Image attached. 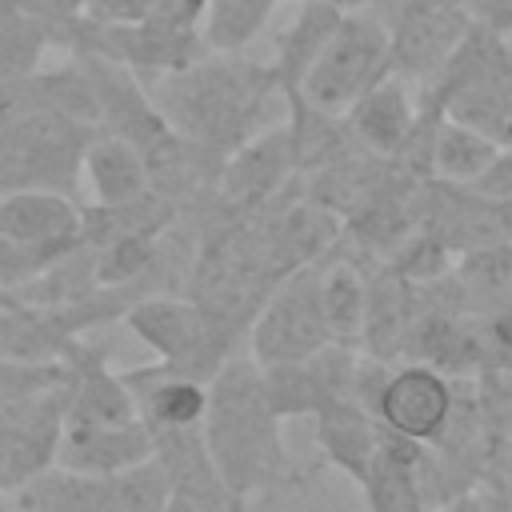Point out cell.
<instances>
[{
    "label": "cell",
    "instance_id": "cell-18",
    "mask_svg": "<svg viewBox=\"0 0 512 512\" xmlns=\"http://www.w3.org/2000/svg\"><path fill=\"white\" fill-rule=\"evenodd\" d=\"M344 8L328 4V0H300L292 24L276 36V60H272V76L280 96H292L300 88V80L308 76V68L316 64L320 48L328 44V36L336 32Z\"/></svg>",
    "mask_w": 512,
    "mask_h": 512
},
{
    "label": "cell",
    "instance_id": "cell-10",
    "mask_svg": "<svg viewBox=\"0 0 512 512\" xmlns=\"http://www.w3.org/2000/svg\"><path fill=\"white\" fill-rule=\"evenodd\" d=\"M152 452H156V440L144 420H120V424L64 420L56 464L68 472H84V476H116V472H128L152 460Z\"/></svg>",
    "mask_w": 512,
    "mask_h": 512
},
{
    "label": "cell",
    "instance_id": "cell-27",
    "mask_svg": "<svg viewBox=\"0 0 512 512\" xmlns=\"http://www.w3.org/2000/svg\"><path fill=\"white\" fill-rule=\"evenodd\" d=\"M508 44H512V40H508Z\"/></svg>",
    "mask_w": 512,
    "mask_h": 512
},
{
    "label": "cell",
    "instance_id": "cell-22",
    "mask_svg": "<svg viewBox=\"0 0 512 512\" xmlns=\"http://www.w3.org/2000/svg\"><path fill=\"white\" fill-rule=\"evenodd\" d=\"M452 276H456V284L464 292V308L472 316L512 308V240H496V244L460 252V264L452 268Z\"/></svg>",
    "mask_w": 512,
    "mask_h": 512
},
{
    "label": "cell",
    "instance_id": "cell-25",
    "mask_svg": "<svg viewBox=\"0 0 512 512\" xmlns=\"http://www.w3.org/2000/svg\"><path fill=\"white\" fill-rule=\"evenodd\" d=\"M156 8V0H88L84 16L100 20V24H136Z\"/></svg>",
    "mask_w": 512,
    "mask_h": 512
},
{
    "label": "cell",
    "instance_id": "cell-14",
    "mask_svg": "<svg viewBox=\"0 0 512 512\" xmlns=\"http://www.w3.org/2000/svg\"><path fill=\"white\" fill-rule=\"evenodd\" d=\"M124 384L136 400V416L148 424L152 436L160 432H184V428H200L204 412H208V384L168 372L156 360L144 368L124 372Z\"/></svg>",
    "mask_w": 512,
    "mask_h": 512
},
{
    "label": "cell",
    "instance_id": "cell-17",
    "mask_svg": "<svg viewBox=\"0 0 512 512\" xmlns=\"http://www.w3.org/2000/svg\"><path fill=\"white\" fill-rule=\"evenodd\" d=\"M312 420H316V448H320V456L360 484V476L368 472V464L376 456V444H380L376 416L360 400L344 396V400H328Z\"/></svg>",
    "mask_w": 512,
    "mask_h": 512
},
{
    "label": "cell",
    "instance_id": "cell-20",
    "mask_svg": "<svg viewBox=\"0 0 512 512\" xmlns=\"http://www.w3.org/2000/svg\"><path fill=\"white\" fill-rule=\"evenodd\" d=\"M500 156V144L484 132L436 112L428 128V180L440 184H472L492 160Z\"/></svg>",
    "mask_w": 512,
    "mask_h": 512
},
{
    "label": "cell",
    "instance_id": "cell-26",
    "mask_svg": "<svg viewBox=\"0 0 512 512\" xmlns=\"http://www.w3.org/2000/svg\"><path fill=\"white\" fill-rule=\"evenodd\" d=\"M428 512H512V504L500 492L492 496V488L476 484V488H468V492H460V496H452V500H444Z\"/></svg>",
    "mask_w": 512,
    "mask_h": 512
},
{
    "label": "cell",
    "instance_id": "cell-9",
    "mask_svg": "<svg viewBox=\"0 0 512 512\" xmlns=\"http://www.w3.org/2000/svg\"><path fill=\"white\" fill-rule=\"evenodd\" d=\"M0 236L52 264L84 244V208L68 192H4Z\"/></svg>",
    "mask_w": 512,
    "mask_h": 512
},
{
    "label": "cell",
    "instance_id": "cell-7",
    "mask_svg": "<svg viewBox=\"0 0 512 512\" xmlns=\"http://www.w3.org/2000/svg\"><path fill=\"white\" fill-rule=\"evenodd\" d=\"M452 404H456V380L428 368V364H416V360H404V364H392L376 400H372V416L380 428L396 432V436H408L416 444H432L448 416H452Z\"/></svg>",
    "mask_w": 512,
    "mask_h": 512
},
{
    "label": "cell",
    "instance_id": "cell-23",
    "mask_svg": "<svg viewBox=\"0 0 512 512\" xmlns=\"http://www.w3.org/2000/svg\"><path fill=\"white\" fill-rule=\"evenodd\" d=\"M64 384V364H32V360H8L0 356V408L4 404H16V400H28V396H40L48 388H60Z\"/></svg>",
    "mask_w": 512,
    "mask_h": 512
},
{
    "label": "cell",
    "instance_id": "cell-16",
    "mask_svg": "<svg viewBox=\"0 0 512 512\" xmlns=\"http://www.w3.org/2000/svg\"><path fill=\"white\" fill-rule=\"evenodd\" d=\"M420 452H424V444L380 428L376 456H372L368 472L360 476V492H364L368 512H428L420 472H416Z\"/></svg>",
    "mask_w": 512,
    "mask_h": 512
},
{
    "label": "cell",
    "instance_id": "cell-13",
    "mask_svg": "<svg viewBox=\"0 0 512 512\" xmlns=\"http://www.w3.org/2000/svg\"><path fill=\"white\" fill-rule=\"evenodd\" d=\"M416 120H420V104L412 100L408 80L396 72L384 76L376 88H368L344 112V128H348L352 144L380 160H396L404 152V144L416 132Z\"/></svg>",
    "mask_w": 512,
    "mask_h": 512
},
{
    "label": "cell",
    "instance_id": "cell-2",
    "mask_svg": "<svg viewBox=\"0 0 512 512\" xmlns=\"http://www.w3.org/2000/svg\"><path fill=\"white\" fill-rule=\"evenodd\" d=\"M280 92L272 64L240 60L236 52L200 56L156 84H148V96L164 124L220 156H232L240 144L256 136V124L264 120L268 96Z\"/></svg>",
    "mask_w": 512,
    "mask_h": 512
},
{
    "label": "cell",
    "instance_id": "cell-24",
    "mask_svg": "<svg viewBox=\"0 0 512 512\" xmlns=\"http://www.w3.org/2000/svg\"><path fill=\"white\" fill-rule=\"evenodd\" d=\"M4 4H12V8L36 16V20H44V24L56 28V36L64 40V32L84 16V4H88V0H4Z\"/></svg>",
    "mask_w": 512,
    "mask_h": 512
},
{
    "label": "cell",
    "instance_id": "cell-8",
    "mask_svg": "<svg viewBox=\"0 0 512 512\" xmlns=\"http://www.w3.org/2000/svg\"><path fill=\"white\" fill-rule=\"evenodd\" d=\"M60 428H64V384L0 408V492L12 496L36 472L56 464Z\"/></svg>",
    "mask_w": 512,
    "mask_h": 512
},
{
    "label": "cell",
    "instance_id": "cell-3",
    "mask_svg": "<svg viewBox=\"0 0 512 512\" xmlns=\"http://www.w3.org/2000/svg\"><path fill=\"white\" fill-rule=\"evenodd\" d=\"M96 136L92 124L48 108L24 92L0 104V196L68 192L80 184V156Z\"/></svg>",
    "mask_w": 512,
    "mask_h": 512
},
{
    "label": "cell",
    "instance_id": "cell-11",
    "mask_svg": "<svg viewBox=\"0 0 512 512\" xmlns=\"http://www.w3.org/2000/svg\"><path fill=\"white\" fill-rule=\"evenodd\" d=\"M472 28L468 8H408L388 24L392 72L404 80H432Z\"/></svg>",
    "mask_w": 512,
    "mask_h": 512
},
{
    "label": "cell",
    "instance_id": "cell-4",
    "mask_svg": "<svg viewBox=\"0 0 512 512\" xmlns=\"http://www.w3.org/2000/svg\"><path fill=\"white\" fill-rule=\"evenodd\" d=\"M120 320L156 356L160 368L204 380V384L236 356L232 344L240 332L208 316L192 296H176V292L136 296Z\"/></svg>",
    "mask_w": 512,
    "mask_h": 512
},
{
    "label": "cell",
    "instance_id": "cell-15",
    "mask_svg": "<svg viewBox=\"0 0 512 512\" xmlns=\"http://www.w3.org/2000/svg\"><path fill=\"white\" fill-rule=\"evenodd\" d=\"M80 180L88 184V204L92 208H120L152 192L144 152L116 132H100L88 140L80 156Z\"/></svg>",
    "mask_w": 512,
    "mask_h": 512
},
{
    "label": "cell",
    "instance_id": "cell-5",
    "mask_svg": "<svg viewBox=\"0 0 512 512\" xmlns=\"http://www.w3.org/2000/svg\"><path fill=\"white\" fill-rule=\"evenodd\" d=\"M392 76V32L376 12H344L316 64L300 80L292 96L312 104L316 112L344 116L368 88Z\"/></svg>",
    "mask_w": 512,
    "mask_h": 512
},
{
    "label": "cell",
    "instance_id": "cell-6",
    "mask_svg": "<svg viewBox=\"0 0 512 512\" xmlns=\"http://www.w3.org/2000/svg\"><path fill=\"white\" fill-rule=\"evenodd\" d=\"M328 324L320 308V260L288 272L276 280V288L264 296L248 324V356L260 368L308 360L320 348H328Z\"/></svg>",
    "mask_w": 512,
    "mask_h": 512
},
{
    "label": "cell",
    "instance_id": "cell-1",
    "mask_svg": "<svg viewBox=\"0 0 512 512\" xmlns=\"http://www.w3.org/2000/svg\"><path fill=\"white\" fill-rule=\"evenodd\" d=\"M280 424L284 420L272 412L264 392V372L252 356H232L208 380V412H204L200 436L216 472L236 496L260 500L300 484V472L292 468Z\"/></svg>",
    "mask_w": 512,
    "mask_h": 512
},
{
    "label": "cell",
    "instance_id": "cell-19",
    "mask_svg": "<svg viewBox=\"0 0 512 512\" xmlns=\"http://www.w3.org/2000/svg\"><path fill=\"white\" fill-rule=\"evenodd\" d=\"M368 288H372V276L364 272L360 260L352 256L320 260V308H324L332 344L360 348L364 320H368Z\"/></svg>",
    "mask_w": 512,
    "mask_h": 512
},
{
    "label": "cell",
    "instance_id": "cell-21",
    "mask_svg": "<svg viewBox=\"0 0 512 512\" xmlns=\"http://www.w3.org/2000/svg\"><path fill=\"white\" fill-rule=\"evenodd\" d=\"M52 44H60L56 28L0 0V104L40 72V60Z\"/></svg>",
    "mask_w": 512,
    "mask_h": 512
},
{
    "label": "cell",
    "instance_id": "cell-12",
    "mask_svg": "<svg viewBox=\"0 0 512 512\" xmlns=\"http://www.w3.org/2000/svg\"><path fill=\"white\" fill-rule=\"evenodd\" d=\"M292 168L296 164H292L288 128L256 132L248 144H240L224 160V172H220V184H216V200H220V208H232V212H256L284 188Z\"/></svg>",
    "mask_w": 512,
    "mask_h": 512
}]
</instances>
